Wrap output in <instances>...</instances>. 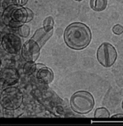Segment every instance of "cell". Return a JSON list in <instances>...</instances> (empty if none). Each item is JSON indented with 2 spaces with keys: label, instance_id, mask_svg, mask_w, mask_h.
<instances>
[{
  "label": "cell",
  "instance_id": "cell-3",
  "mask_svg": "<svg viewBox=\"0 0 123 126\" xmlns=\"http://www.w3.org/2000/svg\"><path fill=\"white\" fill-rule=\"evenodd\" d=\"M72 111L81 115L88 114L93 109L95 100L93 95L87 91L80 90L74 93L70 99Z\"/></svg>",
  "mask_w": 123,
  "mask_h": 126
},
{
  "label": "cell",
  "instance_id": "cell-16",
  "mask_svg": "<svg viewBox=\"0 0 123 126\" xmlns=\"http://www.w3.org/2000/svg\"><path fill=\"white\" fill-rule=\"evenodd\" d=\"M112 31H113V32L115 35H122L123 33V26L120 25V24L115 25L113 26Z\"/></svg>",
  "mask_w": 123,
  "mask_h": 126
},
{
  "label": "cell",
  "instance_id": "cell-14",
  "mask_svg": "<svg viewBox=\"0 0 123 126\" xmlns=\"http://www.w3.org/2000/svg\"><path fill=\"white\" fill-rule=\"evenodd\" d=\"M54 25H55V22H54V19L52 16L47 17L46 18L43 20V23H42L43 28L47 31H52Z\"/></svg>",
  "mask_w": 123,
  "mask_h": 126
},
{
  "label": "cell",
  "instance_id": "cell-11",
  "mask_svg": "<svg viewBox=\"0 0 123 126\" xmlns=\"http://www.w3.org/2000/svg\"><path fill=\"white\" fill-rule=\"evenodd\" d=\"M108 6V0H90V6L96 12L104 11Z\"/></svg>",
  "mask_w": 123,
  "mask_h": 126
},
{
  "label": "cell",
  "instance_id": "cell-13",
  "mask_svg": "<svg viewBox=\"0 0 123 126\" xmlns=\"http://www.w3.org/2000/svg\"><path fill=\"white\" fill-rule=\"evenodd\" d=\"M94 118L97 119H108L110 118V113L105 107H99L95 110Z\"/></svg>",
  "mask_w": 123,
  "mask_h": 126
},
{
  "label": "cell",
  "instance_id": "cell-5",
  "mask_svg": "<svg viewBox=\"0 0 123 126\" xmlns=\"http://www.w3.org/2000/svg\"><path fill=\"white\" fill-rule=\"evenodd\" d=\"M96 57L99 63L104 68L114 65L118 59V52L115 47L109 42H103L98 48Z\"/></svg>",
  "mask_w": 123,
  "mask_h": 126
},
{
  "label": "cell",
  "instance_id": "cell-10",
  "mask_svg": "<svg viewBox=\"0 0 123 126\" xmlns=\"http://www.w3.org/2000/svg\"><path fill=\"white\" fill-rule=\"evenodd\" d=\"M52 34H53V30L47 31L44 28H41L35 32L34 35L31 37V39L36 42L42 48L45 45L47 41L51 37Z\"/></svg>",
  "mask_w": 123,
  "mask_h": 126
},
{
  "label": "cell",
  "instance_id": "cell-7",
  "mask_svg": "<svg viewBox=\"0 0 123 126\" xmlns=\"http://www.w3.org/2000/svg\"><path fill=\"white\" fill-rule=\"evenodd\" d=\"M41 49V46L31 38L22 47V58L26 62H35L40 56Z\"/></svg>",
  "mask_w": 123,
  "mask_h": 126
},
{
  "label": "cell",
  "instance_id": "cell-6",
  "mask_svg": "<svg viewBox=\"0 0 123 126\" xmlns=\"http://www.w3.org/2000/svg\"><path fill=\"white\" fill-rule=\"evenodd\" d=\"M1 47L6 53L10 54H18L22 49V41L16 34H5L1 38Z\"/></svg>",
  "mask_w": 123,
  "mask_h": 126
},
{
  "label": "cell",
  "instance_id": "cell-9",
  "mask_svg": "<svg viewBox=\"0 0 123 126\" xmlns=\"http://www.w3.org/2000/svg\"><path fill=\"white\" fill-rule=\"evenodd\" d=\"M36 76L40 83L48 85L51 83L54 79V73L50 68H47L43 65L37 70Z\"/></svg>",
  "mask_w": 123,
  "mask_h": 126
},
{
  "label": "cell",
  "instance_id": "cell-19",
  "mask_svg": "<svg viewBox=\"0 0 123 126\" xmlns=\"http://www.w3.org/2000/svg\"><path fill=\"white\" fill-rule=\"evenodd\" d=\"M122 109H123V101H122Z\"/></svg>",
  "mask_w": 123,
  "mask_h": 126
},
{
  "label": "cell",
  "instance_id": "cell-8",
  "mask_svg": "<svg viewBox=\"0 0 123 126\" xmlns=\"http://www.w3.org/2000/svg\"><path fill=\"white\" fill-rule=\"evenodd\" d=\"M19 80L18 71L13 68H4L1 71V83L2 85L12 86Z\"/></svg>",
  "mask_w": 123,
  "mask_h": 126
},
{
  "label": "cell",
  "instance_id": "cell-12",
  "mask_svg": "<svg viewBox=\"0 0 123 126\" xmlns=\"http://www.w3.org/2000/svg\"><path fill=\"white\" fill-rule=\"evenodd\" d=\"M42 66H43V65L42 64H37V63H35L34 62H27L23 66V72L26 76H31L33 73H36L37 70Z\"/></svg>",
  "mask_w": 123,
  "mask_h": 126
},
{
  "label": "cell",
  "instance_id": "cell-4",
  "mask_svg": "<svg viewBox=\"0 0 123 126\" xmlns=\"http://www.w3.org/2000/svg\"><path fill=\"white\" fill-rule=\"evenodd\" d=\"M23 101V93L19 88L15 87L9 86L1 93V106L6 110L14 111L19 109Z\"/></svg>",
  "mask_w": 123,
  "mask_h": 126
},
{
  "label": "cell",
  "instance_id": "cell-15",
  "mask_svg": "<svg viewBox=\"0 0 123 126\" xmlns=\"http://www.w3.org/2000/svg\"><path fill=\"white\" fill-rule=\"evenodd\" d=\"M31 29L28 25L26 24H23L18 27V33L22 37H27L30 35Z\"/></svg>",
  "mask_w": 123,
  "mask_h": 126
},
{
  "label": "cell",
  "instance_id": "cell-1",
  "mask_svg": "<svg viewBox=\"0 0 123 126\" xmlns=\"http://www.w3.org/2000/svg\"><path fill=\"white\" fill-rule=\"evenodd\" d=\"M92 34L89 27L83 23L75 22L67 26L64 32V40L67 47L74 50H82L89 45Z\"/></svg>",
  "mask_w": 123,
  "mask_h": 126
},
{
  "label": "cell",
  "instance_id": "cell-17",
  "mask_svg": "<svg viewBox=\"0 0 123 126\" xmlns=\"http://www.w3.org/2000/svg\"><path fill=\"white\" fill-rule=\"evenodd\" d=\"M14 4L19 6H23L26 5L27 2L28 1V0H12Z\"/></svg>",
  "mask_w": 123,
  "mask_h": 126
},
{
  "label": "cell",
  "instance_id": "cell-20",
  "mask_svg": "<svg viewBox=\"0 0 123 126\" xmlns=\"http://www.w3.org/2000/svg\"><path fill=\"white\" fill-rule=\"evenodd\" d=\"M74 1H82V0H74Z\"/></svg>",
  "mask_w": 123,
  "mask_h": 126
},
{
  "label": "cell",
  "instance_id": "cell-18",
  "mask_svg": "<svg viewBox=\"0 0 123 126\" xmlns=\"http://www.w3.org/2000/svg\"><path fill=\"white\" fill-rule=\"evenodd\" d=\"M113 118H123V114H115L112 116Z\"/></svg>",
  "mask_w": 123,
  "mask_h": 126
},
{
  "label": "cell",
  "instance_id": "cell-2",
  "mask_svg": "<svg viewBox=\"0 0 123 126\" xmlns=\"http://www.w3.org/2000/svg\"><path fill=\"white\" fill-rule=\"evenodd\" d=\"M33 17L34 14L30 9L13 4L8 6L3 11L1 20L6 26L16 28L31 21Z\"/></svg>",
  "mask_w": 123,
  "mask_h": 126
}]
</instances>
